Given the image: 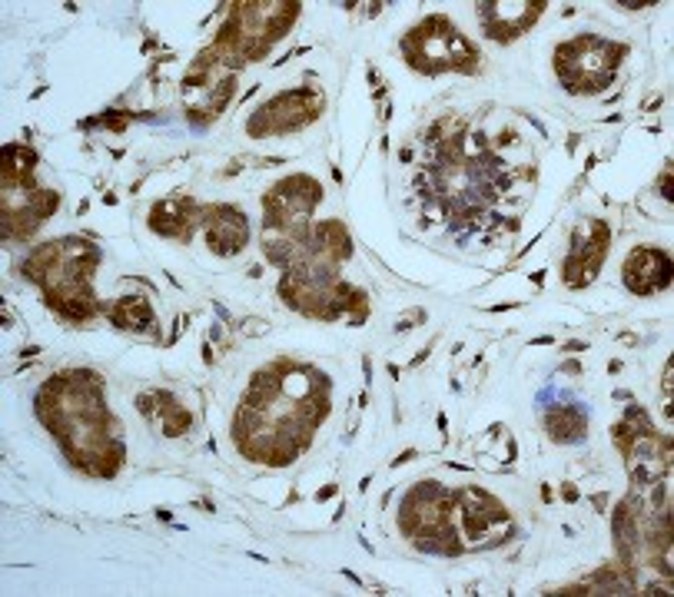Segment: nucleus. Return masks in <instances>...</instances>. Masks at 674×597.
Instances as JSON below:
<instances>
[{"label":"nucleus","instance_id":"nucleus-1","mask_svg":"<svg viewBox=\"0 0 674 597\" xmlns=\"http://www.w3.org/2000/svg\"><path fill=\"white\" fill-rule=\"evenodd\" d=\"M403 53L409 56V64L425 71V74H438V71H472L475 67V47L448 24L445 17H429L425 24H419L406 40H403Z\"/></svg>","mask_w":674,"mask_h":597},{"label":"nucleus","instance_id":"nucleus-2","mask_svg":"<svg viewBox=\"0 0 674 597\" xmlns=\"http://www.w3.org/2000/svg\"><path fill=\"white\" fill-rule=\"evenodd\" d=\"M622 53L625 47L605 43L598 37H578L565 47H558L555 67H558V77L565 80V90L595 93L611 84V74L618 67V60H622Z\"/></svg>","mask_w":674,"mask_h":597},{"label":"nucleus","instance_id":"nucleus-3","mask_svg":"<svg viewBox=\"0 0 674 597\" xmlns=\"http://www.w3.org/2000/svg\"><path fill=\"white\" fill-rule=\"evenodd\" d=\"M322 110V97L313 93V87L279 93L272 103H266L256 116H250V137H276V134H290L306 127L309 119H316Z\"/></svg>","mask_w":674,"mask_h":597},{"label":"nucleus","instance_id":"nucleus-4","mask_svg":"<svg viewBox=\"0 0 674 597\" xmlns=\"http://www.w3.org/2000/svg\"><path fill=\"white\" fill-rule=\"evenodd\" d=\"M608 256V226L605 223H585V232L575 229V246L565 259V282L585 285L598 276L601 263Z\"/></svg>","mask_w":674,"mask_h":597},{"label":"nucleus","instance_id":"nucleus-5","mask_svg":"<svg viewBox=\"0 0 674 597\" xmlns=\"http://www.w3.org/2000/svg\"><path fill=\"white\" fill-rule=\"evenodd\" d=\"M542 11H545L542 0H532V4H525V0H519V4H479L482 24L495 40H512L525 34L542 17Z\"/></svg>","mask_w":674,"mask_h":597},{"label":"nucleus","instance_id":"nucleus-6","mask_svg":"<svg viewBox=\"0 0 674 597\" xmlns=\"http://www.w3.org/2000/svg\"><path fill=\"white\" fill-rule=\"evenodd\" d=\"M246 216L233 206H213L206 209V243L219 256H237L246 246Z\"/></svg>","mask_w":674,"mask_h":597},{"label":"nucleus","instance_id":"nucleus-7","mask_svg":"<svg viewBox=\"0 0 674 597\" xmlns=\"http://www.w3.org/2000/svg\"><path fill=\"white\" fill-rule=\"evenodd\" d=\"M671 282V259L654 250V246H645V250H635L628 259H625V285L638 295H651L658 289H664Z\"/></svg>","mask_w":674,"mask_h":597},{"label":"nucleus","instance_id":"nucleus-8","mask_svg":"<svg viewBox=\"0 0 674 597\" xmlns=\"http://www.w3.org/2000/svg\"><path fill=\"white\" fill-rule=\"evenodd\" d=\"M110 319H114L120 329H133V332H147L150 326H156L153 319V309L143 295H127L120 303L110 309Z\"/></svg>","mask_w":674,"mask_h":597},{"label":"nucleus","instance_id":"nucleus-9","mask_svg":"<svg viewBox=\"0 0 674 597\" xmlns=\"http://www.w3.org/2000/svg\"><path fill=\"white\" fill-rule=\"evenodd\" d=\"M548 435L555 442H578L582 432H585V415L575 408V405H558L548 411Z\"/></svg>","mask_w":674,"mask_h":597},{"label":"nucleus","instance_id":"nucleus-10","mask_svg":"<svg viewBox=\"0 0 674 597\" xmlns=\"http://www.w3.org/2000/svg\"><path fill=\"white\" fill-rule=\"evenodd\" d=\"M187 209H190V203L163 200V203L153 206V213H150V226H153L156 232H163V236H187V223H190Z\"/></svg>","mask_w":674,"mask_h":597},{"label":"nucleus","instance_id":"nucleus-11","mask_svg":"<svg viewBox=\"0 0 674 597\" xmlns=\"http://www.w3.org/2000/svg\"><path fill=\"white\" fill-rule=\"evenodd\" d=\"M160 415H163V435L177 439L190 429V411L180 408L174 398H166V405H160Z\"/></svg>","mask_w":674,"mask_h":597},{"label":"nucleus","instance_id":"nucleus-12","mask_svg":"<svg viewBox=\"0 0 674 597\" xmlns=\"http://www.w3.org/2000/svg\"><path fill=\"white\" fill-rule=\"evenodd\" d=\"M618 8H625V11H645V8H654V4H638V0H622Z\"/></svg>","mask_w":674,"mask_h":597},{"label":"nucleus","instance_id":"nucleus-13","mask_svg":"<svg viewBox=\"0 0 674 597\" xmlns=\"http://www.w3.org/2000/svg\"><path fill=\"white\" fill-rule=\"evenodd\" d=\"M335 495V485H329V488H322L319 495H316V501H326V498H332Z\"/></svg>","mask_w":674,"mask_h":597},{"label":"nucleus","instance_id":"nucleus-14","mask_svg":"<svg viewBox=\"0 0 674 597\" xmlns=\"http://www.w3.org/2000/svg\"><path fill=\"white\" fill-rule=\"evenodd\" d=\"M37 352H40L37 345H27V348H21V355H27V358H30V355H37Z\"/></svg>","mask_w":674,"mask_h":597}]
</instances>
